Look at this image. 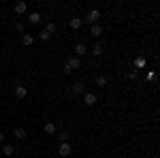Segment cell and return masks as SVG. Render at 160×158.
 <instances>
[{
    "label": "cell",
    "instance_id": "1",
    "mask_svg": "<svg viewBox=\"0 0 160 158\" xmlns=\"http://www.w3.org/2000/svg\"><path fill=\"white\" fill-rule=\"evenodd\" d=\"M98 17H100V11H98V9H92V11L88 13L86 22H88V24H90V26H94V24H96V22H98Z\"/></svg>",
    "mask_w": 160,
    "mask_h": 158
},
{
    "label": "cell",
    "instance_id": "2",
    "mask_svg": "<svg viewBox=\"0 0 160 158\" xmlns=\"http://www.w3.org/2000/svg\"><path fill=\"white\" fill-rule=\"evenodd\" d=\"M71 92H73V94H83V92H86V84H83V81H75L73 88H71Z\"/></svg>",
    "mask_w": 160,
    "mask_h": 158
},
{
    "label": "cell",
    "instance_id": "3",
    "mask_svg": "<svg viewBox=\"0 0 160 158\" xmlns=\"http://www.w3.org/2000/svg\"><path fill=\"white\" fill-rule=\"evenodd\" d=\"M83 103H86L88 107H94V105H96V94H94V92H86V96H83Z\"/></svg>",
    "mask_w": 160,
    "mask_h": 158
},
{
    "label": "cell",
    "instance_id": "4",
    "mask_svg": "<svg viewBox=\"0 0 160 158\" xmlns=\"http://www.w3.org/2000/svg\"><path fill=\"white\" fill-rule=\"evenodd\" d=\"M15 96H17V98H26V96H28L26 85H17V88H15Z\"/></svg>",
    "mask_w": 160,
    "mask_h": 158
},
{
    "label": "cell",
    "instance_id": "5",
    "mask_svg": "<svg viewBox=\"0 0 160 158\" xmlns=\"http://www.w3.org/2000/svg\"><path fill=\"white\" fill-rule=\"evenodd\" d=\"M58 154H60V156H68V154H71V145H68V143H60Z\"/></svg>",
    "mask_w": 160,
    "mask_h": 158
},
{
    "label": "cell",
    "instance_id": "6",
    "mask_svg": "<svg viewBox=\"0 0 160 158\" xmlns=\"http://www.w3.org/2000/svg\"><path fill=\"white\" fill-rule=\"evenodd\" d=\"M13 137H15V139H19V141H24V139H26V128H22V126H19V128H15Z\"/></svg>",
    "mask_w": 160,
    "mask_h": 158
},
{
    "label": "cell",
    "instance_id": "7",
    "mask_svg": "<svg viewBox=\"0 0 160 158\" xmlns=\"http://www.w3.org/2000/svg\"><path fill=\"white\" fill-rule=\"evenodd\" d=\"M81 24H83V19H81V17H73V19H71V28H73V30H79Z\"/></svg>",
    "mask_w": 160,
    "mask_h": 158
},
{
    "label": "cell",
    "instance_id": "8",
    "mask_svg": "<svg viewBox=\"0 0 160 158\" xmlns=\"http://www.w3.org/2000/svg\"><path fill=\"white\" fill-rule=\"evenodd\" d=\"M26 11H28V4H26V2H17V4H15V13L22 15V13H26Z\"/></svg>",
    "mask_w": 160,
    "mask_h": 158
},
{
    "label": "cell",
    "instance_id": "9",
    "mask_svg": "<svg viewBox=\"0 0 160 158\" xmlns=\"http://www.w3.org/2000/svg\"><path fill=\"white\" fill-rule=\"evenodd\" d=\"M79 66H81V60H79V58H73V60H68V69H71V71L79 69Z\"/></svg>",
    "mask_w": 160,
    "mask_h": 158
},
{
    "label": "cell",
    "instance_id": "10",
    "mask_svg": "<svg viewBox=\"0 0 160 158\" xmlns=\"http://www.w3.org/2000/svg\"><path fill=\"white\" fill-rule=\"evenodd\" d=\"M100 32H102V28H100L98 24H94V26H90V34H92V37H98Z\"/></svg>",
    "mask_w": 160,
    "mask_h": 158
},
{
    "label": "cell",
    "instance_id": "11",
    "mask_svg": "<svg viewBox=\"0 0 160 158\" xmlns=\"http://www.w3.org/2000/svg\"><path fill=\"white\" fill-rule=\"evenodd\" d=\"M86 51H88V47L83 43H77V47H75V54H77V56H83Z\"/></svg>",
    "mask_w": 160,
    "mask_h": 158
},
{
    "label": "cell",
    "instance_id": "12",
    "mask_svg": "<svg viewBox=\"0 0 160 158\" xmlns=\"http://www.w3.org/2000/svg\"><path fill=\"white\" fill-rule=\"evenodd\" d=\"M22 43H24V45H28V47H30V45H32V43H34V37H32V34H24V37H22Z\"/></svg>",
    "mask_w": 160,
    "mask_h": 158
},
{
    "label": "cell",
    "instance_id": "13",
    "mask_svg": "<svg viewBox=\"0 0 160 158\" xmlns=\"http://www.w3.org/2000/svg\"><path fill=\"white\" fill-rule=\"evenodd\" d=\"M28 19H30V22H32V24H38V22H41V13H30V15H28Z\"/></svg>",
    "mask_w": 160,
    "mask_h": 158
},
{
    "label": "cell",
    "instance_id": "14",
    "mask_svg": "<svg viewBox=\"0 0 160 158\" xmlns=\"http://www.w3.org/2000/svg\"><path fill=\"white\" fill-rule=\"evenodd\" d=\"M96 85H98V88H105V85H107V77H105V75H98V77H96Z\"/></svg>",
    "mask_w": 160,
    "mask_h": 158
},
{
    "label": "cell",
    "instance_id": "15",
    "mask_svg": "<svg viewBox=\"0 0 160 158\" xmlns=\"http://www.w3.org/2000/svg\"><path fill=\"white\" fill-rule=\"evenodd\" d=\"M38 38H41V41H49L51 34L47 32V30H41V32H38Z\"/></svg>",
    "mask_w": 160,
    "mask_h": 158
},
{
    "label": "cell",
    "instance_id": "16",
    "mask_svg": "<svg viewBox=\"0 0 160 158\" xmlns=\"http://www.w3.org/2000/svg\"><path fill=\"white\" fill-rule=\"evenodd\" d=\"M45 133H47V135H53V133H56V126H53L51 122H47V124H45Z\"/></svg>",
    "mask_w": 160,
    "mask_h": 158
},
{
    "label": "cell",
    "instance_id": "17",
    "mask_svg": "<svg viewBox=\"0 0 160 158\" xmlns=\"http://www.w3.org/2000/svg\"><path fill=\"white\" fill-rule=\"evenodd\" d=\"M143 66H145V58H137L135 60V71L137 69H143Z\"/></svg>",
    "mask_w": 160,
    "mask_h": 158
},
{
    "label": "cell",
    "instance_id": "18",
    "mask_svg": "<svg viewBox=\"0 0 160 158\" xmlns=\"http://www.w3.org/2000/svg\"><path fill=\"white\" fill-rule=\"evenodd\" d=\"M13 152H15V150H13L11 145H4V147H2V154H4V156H13Z\"/></svg>",
    "mask_w": 160,
    "mask_h": 158
},
{
    "label": "cell",
    "instance_id": "19",
    "mask_svg": "<svg viewBox=\"0 0 160 158\" xmlns=\"http://www.w3.org/2000/svg\"><path fill=\"white\" fill-rule=\"evenodd\" d=\"M45 30H47V32H49V34H53V32H56V30H58V26L53 24V22H49V24H47V28H45Z\"/></svg>",
    "mask_w": 160,
    "mask_h": 158
},
{
    "label": "cell",
    "instance_id": "20",
    "mask_svg": "<svg viewBox=\"0 0 160 158\" xmlns=\"http://www.w3.org/2000/svg\"><path fill=\"white\" fill-rule=\"evenodd\" d=\"M92 54H94V56H100V54H102V45H98V43H96V45L92 47Z\"/></svg>",
    "mask_w": 160,
    "mask_h": 158
},
{
    "label": "cell",
    "instance_id": "21",
    "mask_svg": "<svg viewBox=\"0 0 160 158\" xmlns=\"http://www.w3.org/2000/svg\"><path fill=\"white\" fill-rule=\"evenodd\" d=\"M58 139H60V143H66V141H68V133H66V130H62Z\"/></svg>",
    "mask_w": 160,
    "mask_h": 158
},
{
    "label": "cell",
    "instance_id": "22",
    "mask_svg": "<svg viewBox=\"0 0 160 158\" xmlns=\"http://www.w3.org/2000/svg\"><path fill=\"white\" fill-rule=\"evenodd\" d=\"M154 79H156V71H149L148 77H145V81H154Z\"/></svg>",
    "mask_w": 160,
    "mask_h": 158
},
{
    "label": "cell",
    "instance_id": "23",
    "mask_svg": "<svg viewBox=\"0 0 160 158\" xmlns=\"http://www.w3.org/2000/svg\"><path fill=\"white\" fill-rule=\"evenodd\" d=\"M15 30H17V32H24V24H22V22H17V24H15Z\"/></svg>",
    "mask_w": 160,
    "mask_h": 158
},
{
    "label": "cell",
    "instance_id": "24",
    "mask_svg": "<svg viewBox=\"0 0 160 158\" xmlns=\"http://www.w3.org/2000/svg\"><path fill=\"white\" fill-rule=\"evenodd\" d=\"M128 79H137V71H130L128 73Z\"/></svg>",
    "mask_w": 160,
    "mask_h": 158
},
{
    "label": "cell",
    "instance_id": "25",
    "mask_svg": "<svg viewBox=\"0 0 160 158\" xmlns=\"http://www.w3.org/2000/svg\"><path fill=\"white\" fill-rule=\"evenodd\" d=\"M0 141H4V135H2V133H0Z\"/></svg>",
    "mask_w": 160,
    "mask_h": 158
}]
</instances>
